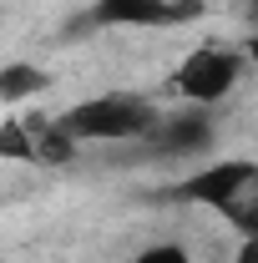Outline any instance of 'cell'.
<instances>
[{
    "label": "cell",
    "instance_id": "6da1fadb",
    "mask_svg": "<svg viewBox=\"0 0 258 263\" xmlns=\"http://www.w3.org/2000/svg\"><path fill=\"white\" fill-rule=\"evenodd\" d=\"M162 197L223 213L243 238H258V167L248 157H218L202 172H188L182 182H172Z\"/></svg>",
    "mask_w": 258,
    "mask_h": 263
},
{
    "label": "cell",
    "instance_id": "7a4b0ae2",
    "mask_svg": "<svg viewBox=\"0 0 258 263\" xmlns=\"http://www.w3.org/2000/svg\"><path fill=\"white\" fill-rule=\"evenodd\" d=\"M56 122L66 127V137L76 147L81 142H142L157 122V106L147 97H91L61 111Z\"/></svg>",
    "mask_w": 258,
    "mask_h": 263
},
{
    "label": "cell",
    "instance_id": "3957f363",
    "mask_svg": "<svg viewBox=\"0 0 258 263\" xmlns=\"http://www.w3.org/2000/svg\"><path fill=\"white\" fill-rule=\"evenodd\" d=\"M243 51L228 41H202L197 51H188V61L167 76V91L182 97L188 106H218L233 97V86L243 81Z\"/></svg>",
    "mask_w": 258,
    "mask_h": 263
},
{
    "label": "cell",
    "instance_id": "277c9868",
    "mask_svg": "<svg viewBox=\"0 0 258 263\" xmlns=\"http://www.w3.org/2000/svg\"><path fill=\"white\" fill-rule=\"evenodd\" d=\"M208 15V0H97V26H137V31H167L193 26Z\"/></svg>",
    "mask_w": 258,
    "mask_h": 263
},
{
    "label": "cell",
    "instance_id": "5b68a950",
    "mask_svg": "<svg viewBox=\"0 0 258 263\" xmlns=\"http://www.w3.org/2000/svg\"><path fill=\"white\" fill-rule=\"evenodd\" d=\"M142 142L157 157H202L218 142V117H213V106H188L177 117H157Z\"/></svg>",
    "mask_w": 258,
    "mask_h": 263
},
{
    "label": "cell",
    "instance_id": "8992f818",
    "mask_svg": "<svg viewBox=\"0 0 258 263\" xmlns=\"http://www.w3.org/2000/svg\"><path fill=\"white\" fill-rule=\"evenodd\" d=\"M26 127H31V162H71V157H76V142L66 137L61 122L26 117Z\"/></svg>",
    "mask_w": 258,
    "mask_h": 263
},
{
    "label": "cell",
    "instance_id": "52a82bcc",
    "mask_svg": "<svg viewBox=\"0 0 258 263\" xmlns=\"http://www.w3.org/2000/svg\"><path fill=\"white\" fill-rule=\"evenodd\" d=\"M51 86V76L31 61H10L0 66V101H31L35 91H46Z\"/></svg>",
    "mask_w": 258,
    "mask_h": 263
},
{
    "label": "cell",
    "instance_id": "ba28073f",
    "mask_svg": "<svg viewBox=\"0 0 258 263\" xmlns=\"http://www.w3.org/2000/svg\"><path fill=\"white\" fill-rule=\"evenodd\" d=\"M0 157H5V162H31V127H26L21 117H10V122L0 127Z\"/></svg>",
    "mask_w": 258,
    "mask_h": 263
},
{
    "label": "cell",
    "instance_id": "9c48e42d",
    "mask_svg": "<svg viewBox=\"0 0 258 263\" xmlns=\"http://www.w3.org/2000/svg\"><path fill=\"white\" fill-rule=\"evenodd\" d=\"M132 263H193V253H188V248H177V243H152L147 253H137Z\"/></svg>",
    "mask_w": 258,
    "mask_h": 263
},
{
    "label": "cell",
    "instance_id": "30bf717a",
    "mask_svg": "<svg viewBox=\"0 0 258 263\" xmlns=\"http://www.w3.org/2000/svg\"><path fill=\"white\" fill-rule=\"evenodd\" d=\"M238 263H258V238H243V248H238Z\"/></svg>",
    "mask_w": 258,
    "mask_h": 263
}]
</instances>
